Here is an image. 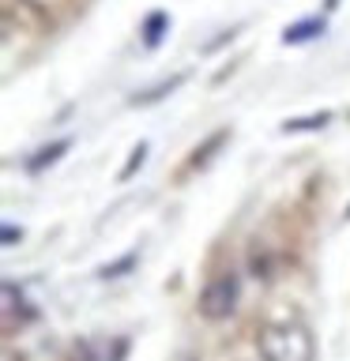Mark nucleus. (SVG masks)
Returning a JSON list of instances; mask_svg holds the SVG:
<instances>
[{
	"instance_id": "5",
	"label": "nucleus",
	"mask_w": 350,
	"mask_h": 361,
	"mask_svg": "<svg viewBox=\"0 0 350 361\" xmlns=\"http://www.w3.org/2000/svg\"><path fill=\"white\" fill-rule=\"evenodd\" d=\"M181 83H185V75H174V79H166V83L151 87V94H135V98H132V106H151V102L166 98V94H174V90H177Z\"/></svg>"
},
{
	"instance_id": "6",
	"label": "nucleus",
	"mask_w": 350,
	"mask_h": 361,
	"mask_svg": "<svg viewBox=\"0 0 350 361\" xmlns=\"http://www.w3.org/2000/svg\"><path fill=\"white\" fill-rule=\"evenodd\" d=\"M166 16H162V11H155V16H147V23H143V45H151V49H155V45L158 42H162V34H166Z\"/></svg>"
},
{
	"instance_id": "10",
	"label": "nucleus",
	"mask_w": 350,
	"mask_h": 361,
	"mask_svg": "<svg viewBox=\"0 0 350 361\" xmlns=\"http://www.w3.org/2000/svg\"><path fill=\"white\" fill-rule=\"evenodd\" d=\"M16 237H23L16 226H4V245H16Z\"/></svg>"
},
{
	"instance_id": "8",
	"label": "nucleus",
	"mask_w": 350,
	"mask_h": 361,
	"mask_svg": "<svg viewBox=\"0 0 350 361\" xmlns=\"http://www.w3.org/2000/svg\"><path fill=\"white\" fill-rule=\"evenodd\" d=\"M147 162V143H140V147H135V151H132V158H128V166H124L121 169V180H128L132 173H135V169H140Z\"/></svg>"
},
{
	"instance_id": "2",
	"label": "nucleus",
	"mask_w": 350,
	"mask_h": 361,
	"mask_svg": "<svg viewBox=\"0 0 350 361\" xmlns=\"http://www.w3.org/2000/svg\"><path fill=\"white\" fill-rule=\"evenodd\" d=\"M237 275L234 271H222V275H215L207 286L200 290V316H207V320H226V316H234L237 309Z\"/></svg>"
},
{
	"instance_id": "9",
	"label": "nucleus",
	"mask_w": 350,
	"mask_h": 361,
	"mask_svg": "<svg viewBox=\"0 0 350 361\" xmlns=\"http://www.w3.org/2000/svg\"><path fill=\"white\" fill-rule=\"evenodd\" d=\"M132 264H135V256H124V259H117V264H106L98 275L102 279H117V275H124V267H132Z\"/></svg>"
},
{
	"instance_id": "1",
	"label": "nucleus",
	"mask_w": 350,
	"mask_h": 361,
	"mask_svg": "<svg viewBox=\"0 0 350 361\" xmlns=\"http://www.w3.org/2000/svg\"><path fill=\"white\" fill-rule=\"evenodd\" d=\"M260 361H316V338L305 324H264L256 331Z\"/></svg>"
},
{
	"instance_id": "4",
	"label": "nucleus",
	"mask_w": 350,
	"mask_h": 361,
	"mask_svg": "<svg viewBox=\"0 0 350 361\" xmlns=\"http://www.w3.org/2000/svg\"><path fill=\"white\" fill-rule=\"evenodd\" d=\"M68 151V140H61V143H49V147H42V154H34L30 162H27V169L30 173H38V169H45V166H53L56 158H61Z\"/></svg>"
},
{
	"instance_id": "7",
	"label": "nucleus",
	"mask_w": 350,
	"mask_h": 361,
	"mask_svg": "<svg viewBox=\"0 0 350 361\" xmlns=\"http://www.w3.org/2000/svg\"><path fill=\"white\" fill-rule=\"evenodd\" d=\"M327 124V113H316V117H301V121H286L282 132H309V128H324Z\"/></svg>"
},
{
	"instance_id": "3",
	"label": "nucleus",
	"mask_w": 350,
	"mask_h": 361,
	"mask_svg": "<svg viewBox=\"0 0 350 361\" xmlns=\"http://www.w3.org/2000/svg\"><path fill=\"white\" fill-rule=\"evenodd\" d=\"M316 34H324V19H301V23H294V27H286L282 42H286V45H298V42L316 38Z\"/></svg>"
}]
</instances>
